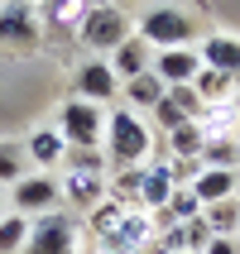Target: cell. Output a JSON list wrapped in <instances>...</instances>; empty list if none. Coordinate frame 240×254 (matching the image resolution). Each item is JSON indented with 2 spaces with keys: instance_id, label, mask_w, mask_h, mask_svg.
Segmentation results:
<instances>
[{
  "instance_id": "2e32d148",
  "label": "cell",
  "mask_w": 240,
  "mask_h": 254,
  "mask_svg": "<svg viewBox=\"0 0 240 254\" xmlns=\"http://www.w3.org/2000/svg\"><path fill=\"white\" fill-rule=\"evenodd\" d=\"M173 197V178H168V163H154V168L144 173V192H140V211H163Z\"/></svg>"
},
{
  "instance_id": "cb8c5ba5",
  "label": "cell",
  "mask_w": 240,
  "mask_h": 254,
  "mask_svg": "<svg viewBox=\"0 0 240 254\" xmlns=\"http://www.w3.org/2000/svg\"><path fill=\"white\" fill-rule=\"evenodd\" d=\"M231 86H236V82H231L226 72H216V67H202L197 77H192V91L202 96V106H207V101H226Z\"/></svg>"
},
{
  "instance_id": "8992f818",
  "label": "cell",
  "mask_w": 240,
  "mask_h": 254,
  "mask_svg": "<svg viewBox=\"0 0 240 254\" xmlns=\"http://www.w3.org/2000/svg\"><path fill=\"white\" fill-rule=\"evenodd\" d=\"M39 34H43V24L34 14V5H24V0H5L0 5V43L29 48V43H39Z\"/></svg>"
},
{
  "instance_id": "83f0119b",
  "label": "cell",
  "mask_w": 240,
  "mask_h": 254,
  "mask_svg": "<svg viewBox=\"0 0 240 254\" xmlns=\"http://www.w3.org/2000/svg\"><path fill=\"white\" fill-rule=\"evenodd\" d=\"M207 245H212L207 221H202V216H197V221H187V226H183V254H202Z\"/></svg>"
},
{
  "instance_id": "d590c367",
  "label": "cell",
  "mask_w": 240,
  "mask_h": 254,
  "mask_svg": "<svg viewBox=\"0 0 240 254\" xmlns=\"http://www.w3.org/2000/svg\"><path fill=\"white\" fill-rule=\"evenodd\" d=\"M24 5H39V0H24Z\"/></svg>"
},
{
  "instance_id": "4fadbf2b",
  "label": "cell",
  "mask_w": 240,
  "mask_h": 254,
  "mask_svg": "<svg viewBox=\"0 0 240 254\" xmlns=\"http://www.w3.org/2000/svg\"><path fill=\"white\" fill-rule=\"evenodd\" d=\"M115 91H120V82H115L111 63H86V67L77 72V96H82V101H91V106L111 101Z\"/></svg>"
},
{
  "instance_id": "4316f807",
  "label": "cell",
  "mask_w": 240,
  "mask_h": 254,
  "mask_svg": "<svg viewBox=\"0 0 240 254\" xmlns=\"http://www.w3.org/2000/svg\"><path fill=\"white\" fill-rule=\"evenodd\" d=\"M163 101H168L178 115H187V120H197V111H202V96L192 91V86H168V91H163Z\"/></svg>"
},
{
  "instance_id": "52a82bcc",
  "label": "cell",
  "mask_w": 240,
  "mask_h": 254,
  "mask_svg": "<svg viewBox=\"0 0 240 254\" xmlns=\"http://www.w3.org/2000/svg\"><path fill=\"white\" fill-rule=\"evenodd\" d=\"M144 43H159V48H187V39H192V19L178 10H154L149 19H144L140 29Z\"/></svg>"
},
{
  "instance_id": "5bb4252c",
  "label": "cell",
  "mask_w": 240,
  "mask_h": 254,
  "mask_svg": "<svg viewBox=\"0 0 240 254\" xmlns=\"http://www.w3.org/2000/svg\"><path fill=\"white\" fill-rule=\"evenodd\" d=\"M192 125H197L207 139H226L240 120H236V106H231V101H207V106L197 111V120H192Z\"/></svg>"
},
{
  "instance_id": "7c38bea8",
  "label": "cell",
  "mask_w": 240,
  "mask_h": 254,
  "mask_svg": "<svg viewBox=\"0 0 240 254\" xmlns=\"http://www.w3.org/2000/svg\"><path fill=\"white\" fill-rule=\"evenodd\" d=\"M197 58H202V67H216V72H226L231 82H240V39L212 34V39L197 48Z\"/></svg>"
},
{
  "instance_id": "1f68e13d",
  "label": "cell",
  "mask_w": 240,
  "mask_h": 254,
  "mask_svg": "<svg viewBox=\"0 0 240 254\" xmlns=\"http://www.w3.org/2000/svg\"><path fill=\"white\" fill-rule=\"evenodd\" d=\"M140 254H168V250H163V245L154 240V245H149V250H140Z\"/></svg>"
},
{
  "instance_id": "f1b7e54d",
  "label": "cell",
  "mask_w": 240,
  "mask_h": 254,
  "mask_svg": "<svg viewBox=\"0 0 240 254\" xmlns=\"http://www.w3.org/2000/svg\"><path fill=\"white\" fill-rule=\"evenodd\" d=\"M63 158H68V168H77V173H101L106 168V158H101L96 149H68Z\"/></svg>"
},
{
  "instance_id": "3957f363",
  "label": "cell",
  "mask_w": 240,
  "mask_h": 254,
  "mask_svg": "<svg viewBox=\"0 0 240 254\" xmlns=\"http://www.w3.org/2000/svg\"><path fill=\"white\" fill-rule=\"evenodd\" d=\"M77 39H82L86 48H96V53H115V48L130 39L125 10H115V5H91V14H86L82 29H77Z\"/></svg>"
},
{
  "instance_id": "603a6c76",
  "label": "cell",
  "mask_w": 240,
  "mask_h": 254,
  "mask_svg": "<svg viewBox=\"0 0 240 254\" xmlns=\"http://www.w3.org/2000/svg\"><path fill=\"white\" fill-rule=\"evenodd\" d=\"M29 245V216H19V211H5L0 216V254H19Z\"/></svg>"
},
{
  "instance_id": "9c48e42d",
  "label": "cell",
  "mask_w": 240,
  "mask_h": 254,
  "mask_svg": "<svg viewBox=\"0 0 240 254\" xmlns=\"http://www.w3.org/2000/svg\"><path fill=\"white\" fill-rule=\"evenodd\" d=\"M58 197L68 201V206H77V211H91L96 201H106V178H101V173L68 168V173H63V183H58Z\"/></svg>"
},
{
  "instance_id": "ac0fdd59",
  "label": "cell",
  "mask_w": 240,
  "mask_h": 254,
  "mask_svg": "<svg viewBox=\"0 0 240 254\" xmlns=\"http://www.w3.org/2000/svg\"><path fill=\"white\" fill-rule=\"evenodd\" d=\"M111 72L115 77H140V72H149V43L144 39H125L120 48H115Z\"/></svg>"
},
{
  "instance_id": "d6986e66",
  "label": "cell",
  "mask_w": 240,
  "mask_h": 254,
  "mask_svg": "<svg viewBox=\"0 0 240 254\" xmlns=\"http://www.w3.org/2000/svg\"><path fill=\"white\" fill-rule=\"evenodd\" d=\"M144 173L149 168H120V178H115L111 187H106V197L120 201L125 211H140V192H144Z\"/></svg>"
},
{
  "instance_id": "ba28073f",
  "label": "cell",
  "mask_w": 240,
  "mask_h": 254,
  "mask_svg": "<svg viewBox=\"0 0 240 254\" xmlns=\"http://www.w3.org/2000/svg\"><path fill=\"white\" fill-rule=\"evenodd\" d=\"M91 5H96V0H39V5H34V14H39V24L58 39V34L82 29V19L91 14Z\"/></svg>"
},
{
  "instance_id": "d4e9b609",
  "label": "cell",
  "mask_w": 240,
  "mask_h": 254,
  "mask_svg": "<svg viewBox=\"0 0 240 254\" xmlns=\"http://www.w3.org/2000/svg\"><path fill=\"white\" fill-rule=\"evenodd\" d=\"M120 216H125V206H120V201H111V197L96 201V206L86 211V221H91V235H96V240H106V235L120 226Z\"/></svg>"
},
{
  "instance_id": "484cf974",
  "label": "cell",
  "mask_w": 240,
  "mask_h": 254,
  "mask_svg": "<svg viewBox=\"0 0 240 254\" xmlns=\"http://www.w3.org/2000/svg\"><path fill=\"white\" fill-rule=\"evenodd\" d=\"M168 139H173V158H202V144H207V134H202V129L187 120V125L173 129Z\"/></svg>"
},
{
  "instance_id": "8d00e7d4",
  "label": "cell",
  "mask_w": 240,
  "mask_h": 254,
  "mask_svg": "<svg viewBox=\"0 0 240 254\" xmlns=\"http://www.w3.org/2000/svg\"><path fill=\"white\" fill-rule=\"evenodd\" d=\"M96 254H106V250H96Z\"/></svg>"
},
{
  "instance_id": "e0dca14e",
  "label": "cell",
  "mask_w": 240,
  "mask_h": 254,
  "mask_svg": "<svg viewBox=\"0 0 240 254\" xmlns=\"http://www.w3.org/2000/svg\"><path fill=\"white\" fill-rule=\"evenodd\" d=\"M202 221H207V230L212 235H240V201L226 197V201H212V206H202Z\"/></svg>"
},
{
  "instance_id": "4dcf8cb0",
  "label": "cell",
  "mask_w": 240,
  "mask_h": 254,
  "mask_svg": "<svg viewBox=\"0 0 240 254\" xmlns=\"http://www.w3.org/2000/svg\"><path fill=\"white\" fill-rule=\"evenodd\" d=\"M202 254H240V245H236V240H226V235H212V245H207Z\"/></svg>"
},
{
  "instance_id": "f546056e",
  "label": "cell",
  "mask_w": 240,
  "mask_h": 254,
  "mask_svg": "<svg viewBox=\"0 0 240 254\" xmlns=\"http://www.w3.org/2000/svg\"><path fill=\"white\" fill-rule=\"evenodd\" d=\"M19 149H10V144H0V183H19L24 173H19Z\"/></svg>"
},
{
  "instance_id": "7a4b0ae2",
  "label": "cell",
  "mask_w": 240,
  "mask_h": 254,
  "mask_svg": "<svg viewBox=\"0 0 240 254\" xmlns=\"http://www.w3.org/2000/svg\"><path fill=\"white\" fill-rule=\"evenodd\" d=\"M106 134H111V158L125 168H140V158L149 154V129L135 111H106Z\"/></svg>"
},
{
  "instance_id": "ffe728a7",
  "label": "cell",
  "mask_w": 240,
  "mask_h": 254,
  "mask_svg": "<svg viewBox=\"0 0 240 254\" xmlns=\"http://www.w3.org/2000/svg\"><path fill=\"white\" fill-rule=\"evenodd\" d=\"M24 154L34 158V163H43V168H53L58 158L68 154V144H63V134H58V129H34V134H29V144H24Z\"/></svg>"
},
{
  "instance_id": "e575fe53",
  "label": "cell",
  "mask_w": 240,
  "mask_h": 254,
  "mask_svg": "<svg viewBox=\"0 0 240 254\" xmlns=\"http://www.w3.org/2000/svg\"><path fill=\"white\" fill-rule=\"evenodd\" d=\"M0 216H5V192H0Z\"/></svg>"
},
{
  "instance_id": "836d02e7",
  "label": "cell",
  "mask_w": 240,
  "mask_h": 254,
  "mask_svg": "<svg viewBox=\"0 0 240 254\" xmlns=\"http://www.w3.org/2000/svg\"><path fill=\"white\" fill-rule=\"evenodd\" d=\"M236 201H240V168H236Z\"/></svg>"
},
{
  "instance_id": "6da1fadb",
  "label": "cell",
  "mask_w": 240,
  "mask_h": 254,
  "mask_svg": "<svg viewBox=\"0 0 240 254\" xmlns=\"http://www.w3.org/2000/svg\"><path fill=\"white\" fill-rule=\"evenodd\" d=\"M101 129H106V111L91 106V101H68L63 111H58V134L68 149H96L101 144Z\"/></svg>"
},
{
  "instance_id": "7402d4cb",
  "label": "cell",
  "mask_w": 240,
  "mask_h": 254,
  "mask_svg": "<svg viewBox=\"0 0 240 254\" xmlns=\"http://www.w3.org/2000/svg\"><path fill=\"white\" fill-rule=\"evenodd\" d=\"M163 91H168V86L159 82L154 72H140V77H130V82H125V101H130V111H135V106H149V111H154L159 101H163Z\"/></svg>"
},
{
  "instance_id": "30bf717a",
  "label": "cell",
  "mask_w": 240,
  "mask_h": 254,
  "mask_svg": "<svg viewBox=\"0 0 240 254\" xmlns=\"http://www.w3.org/2000/svg\"><path fill=\"white\" fill-rule=\"evenodd\" d=\"M202 72V58L192 48H163L154 58V77L163 86H192V77Z\"/></svg>"
},
{
  "instance_id": "9a60e30c",
  "label": "cell",
  "mask_w": 240,
  "mask_h": 254,
  "mask_svg": "<svg viewBox=\"0 0 240 254\" xmlns=\"http://www.w3.org/2000/svg\"><path fill=\"white\" fill-rule=\"evenodd\" d=\"M192 197H197L202 206H212V201H226V197H236V173L202 168L197 178H192Z\"/></svg>"
},
{
  "instance_id": "8fae6325",
  "label": "cell",
  "mask_w": 240,
  "mask_h": 254,
  "mask_svg": "<svg viewBox=\"0 0 240 254\" xmlns=\"http://www.w3.org/2000/svg\"><path fill=\"white\" fill-rule=\"evenodd\" d=\"M58 206V183L53 178H43V173H34V178H19L14 183V211L29 216V211H53Z\"/></svg>"
},
{
  "instance_id": "d6a6232c",
  "label": "cell",
  "mask_w": 240,
  "mask_h": 254,
  "mask_svg": "<svg viewBox=\"0 0 240 254\" xmlns=\"http://www.w3.org/2000/svg\"><path fill=\"white\" fill-rule=\"evenodd\" d=\"M231 106H236V120H240V91H236V101H231Z\"/></svg>"
},
{
  "instance_id": "277c9868",
  "label": "cell",
  "mask_w": 240,
  "mask_h": 254,
  "mask_svg": "<svg viewBox=\"0 0 240 254\" xmlns=\"http://www.w3.org/2000/svg\"><path fill=\"white\" fill-rule=\"evenodd\" d=\"M24 254H77V226H72V216L43 211L39 221H29Z\"/></svg>"
},
{
  "instance_id": "5b68a950",
  "label": "cell",
  "mask_w": 240,
  "mask_h": 254,
  "mask_svg": "<svg viewBox=\"0 0 240 254\" xmlns=\"http://www.w3.org/2000/svg\"><path fill=\"white\" fill-rule=\"evenodd\" d=\"M154 235H159V230H154V216H149V211H125L120 226L101 240V250H106V254H140V250L154 245Z\"/></svg>"
},
{
  "instance_id": "44dd1931",
  "label": "cell",
  "mask_w": 240,
  "mask_h": 254,
  "mask_svg": "<svg viewBox=\"0 0 240 254\" xmlns=\"http://www.w3.org/2000/svg\"><path fill=\"white\" fill-rule=\"evenodd\" d=\"M202 168H221V173H236L240 168V139H207L202 144Z\"/></svg>"
}]
</instances>
